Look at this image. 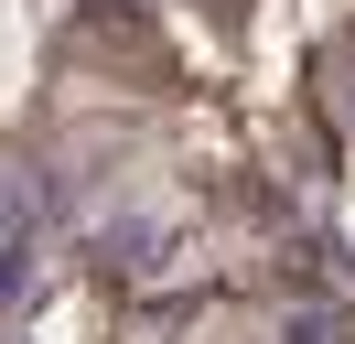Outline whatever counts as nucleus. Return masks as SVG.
<instances>
[{
	"mask_svg": "<svg viewBox=\"0 0 355 344\" xmlns=\"http://www.w3.org/2000/svg\"><path fill=\"white\" fill-rule=\"evenodd\" d=\"M280 344H355V312H334V301H302V312H280Z\"/></svg>",
	"mask_w": 355,
	"mask_h": 344,
	"instance_id": "f257e3e1",
	"label": "nucleus"
},
{
	"mask_svg": "<svg viewBox=\"0 0 355 344\" xmlns=\"http://www.w3.org/2000/svg\"><path fill=\"white\" fill-rule=\"evenodd\" d=\"M33 291V237H0V312Z\"/></svg>",
	"mask_w": 355,
	"mask_h": 344,
	"instance_id": "f03ea898",
	"label": "nucleus"
}]
</instances>
